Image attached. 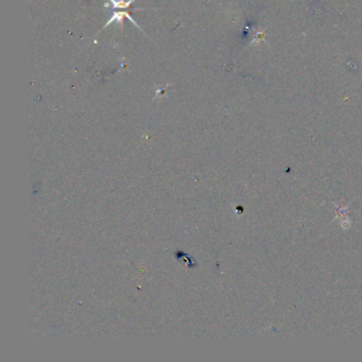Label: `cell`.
<instances>
[{"label": "cell", "instance_id": "1", "mask_svg": "<svg viewBox=\"0 0 362 362\" xmlns=\"http://www.w3.org/2000/svg\"><path fill=\"white\" fill-rule=\"evenodd\" d=\"M124 17L129 18V19L131 20V22H132L136 27H137L138 29H140V30H141V28L139 27V25H138L137 23H136L135 20H134L131 16L129 15V13H128V12H116V13H114V15H113V16H112V18H111L110 20H108V22L106 23V25L104 26V28H106V27H107L108 25L112 24L113 22H115V20H117V22H118V23H120V25L122 26V25H124ZM141 31H143V30H141ZM143 32H145V31H143Z\"/></svg>", "mask_w": 362, "mask_h": 362}, {"label": "cell", "instance_id": "2", "mask_svg": "<svg viewBox=\"0 0 362 362\" xmlns=\"http://www.w3.org/2000/svg\"><path fill=\"white\" fill-rule=\"evenodd\" d=\"M113 4V9H129L134 0H129V1H125V0H110Z\"/></svg>", "mask_w": 362, "mask_h": 362}]
</instances>
